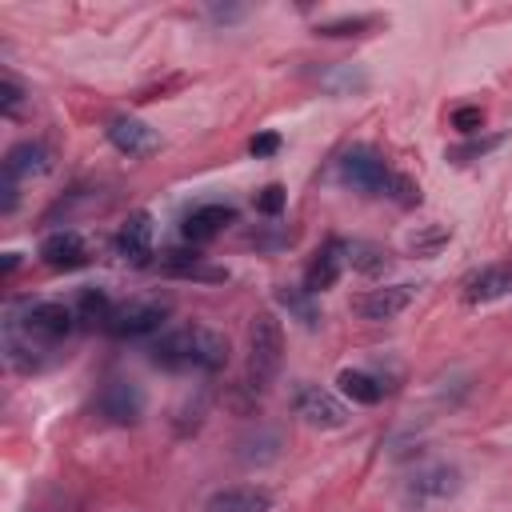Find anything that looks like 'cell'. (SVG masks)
I'll return each mask as SVG.
<instances>
[{
  "mask_svg": "<svg viewBox=\"0 0 512 512\" xmlns=\"http://www.w3.org/2000/svg\"><path fill=\"white\" fill-rule=\"evenodd\" d=\"M236 220V208L232 204H200V208H192L188 216H184V240H192V244H204V240H212V236H220L228 224Z\"/></svg>",
  "mask_w": 512,
  "mask_h": 512,
  "instance_id": "4fadbf2b",
  "label": "cell"
},
{
  "mask_svg": "<svg viewBox=\"0 0 512 512\" xmlns=\"http://www.w3.org/2000/svg\"><path fill=\"white\" fill-rule=\"evenodd\" d=\"M392 196H396L400 204H420V188H416L408 176H396V184H392Z\"/></svg>",
  "mask_w": 512,
  "mask_h": 512,
  "instance_id": "4dcf8cb0",
  "label": "cell"
},
{
  "mask_svg": "<svg viewBox=\"0 0 512 512\" xmlns=\"http://www.w3.org/2000/svg\"><path fill=\"white\" fill-rule=\"evenodd\" d=\"M320 84H324L328 92H336V96H348V92H360V88H368V76H364L356 64H340V68L324 72V76H320Z\"/></svg>",
  "mask_w": 512,
  "mask_h": 512,
  "instance_id": "603a6c76",
  "label": "cell"
},
{
  "mask_svg": "<svg viewBox=\"0 0 512 512\" xmlns=\"http://www.w3.org/2000/svg\"><path fill=\"white\" fill-rule=\"evenodd\" d=\"M248 152H252L256 160H268V156L280 152V136H276V132H256V136L248 140Z\"/></svg>",
  "mask_w": 512,
  "mask_h": 512,
  "instance_id": "f546056e",
  "label": "cell"
},
{
  "mask_svg": "<svg viewBox=\"0 0 512 512\" xmlns=\"http://www.w3.org/2000/svg\"><path fill=\"white\" fill-rule=\"evenodd\" d=\"M452 128L464 132V136L480 132V128H484V108H480V104H460V108H452Z\"/></svg>",
  "mask_w": 512,
  "mask_h": 512,
  "instance_id": "4316f807",
  "label": "cell"
},
{
  "mask_svg": "<svg viewBox=\"0 0 512 512\" xmlns=\"http://www.w3.org/2000/svg\"><path fill=\"white\" fill-rule=\"evenodd\" d=\"M416 300V284H384V288H368L364 296H356V312L364 320H392L400 316L408 304Z\"/></svg>",
  "mask_w": 512,
  "mask_h": 512,
  "instance_id": "9c48e42d",
  "label": "cell"
},
{
  "mask_svg": "<svg viewBox=\"0 0 512 512\" xmlns=\"http://www.w3.org/2000/svg\"><path fill=\"white\" fill-rule=\"evenodd\" d=\"M100 416L108 424H120V428L140 424V416H144V392H140V384H132V380H108L104 392H100Z\"/></svg>",
  "mask_w": 512,
  "mask_h": 512,
  "instance_id": "52a82bcc",
  "label": "cell"
},
{
  "mask_svg": "<svg viewBox=\"0 0 512 512\" xmlns=\"http://www.w3.org/2000/svg\"><path fill=\"white\" fill-rule=\"evenodd\" d=\"M276 300H280V308L292 316V320H300L304 328H320V304H316V296L308 292V288H292V284H280L276 288Z\"/></svg>",
  "mask_w": 512,
  "mask_h": 512,
  "instance_id": "d6986e66",
  "label": "cell"
},
{
  "mask_svg": "<svg viewBox=\"0 0 512 512\" xmlns=\"http://www.w3.org/2000/svg\"><path fill=\"white\" fill-rule=\"evenodd\" d=\"M208 16H212V20H240L244 8H208Z\"/></svg>",
  "mask_w": 512,
  "mask_h": 512,
  "instance_id": "d6a6232c",
  "label": "cell"
},
{
  "mask_svg": "<svg viewBox=\"0 0 512 512\" xmlns=\"http://www.w3.org/2000/svg\"><path fill=\"white\" fill-rule=\"evenodd\" d=\"M48 168H52V152L40 140H20L4 156V176H12L16 184L20 180H32V176H44Z\"/></svg>",
  "mask_w": 512,
  "mask_h": 512,
  "instance_id": "7c38bea8",
  "label": "cell"
},
{
  "mask_svg": "<svg viewBox=\"0 0 512 512\" xmlns=\"http://www.w3.org/2000/svg\"><path fill=\"white\" fill-rule=\"evenodd\" d=\"M148 356L156 368H168V372H188V368L220 372L228 364V340L216 328L192 324V328H172L160 340H152Z\"/></svg>",
  "mask_w": 512,
  "mask_h": 512,
  "instance_id": "6da1fadb",
  "label": "cell"
},
{
  "mask_svg": "<svg viewBox=\"0 0 512 512\" xmlns=\"http://www.w3.org/2000/svg\"><path fill=\"white\" fill-rule=\"evenodd\" d=\"M40 260L56 272H76L88 264V244L80 240V232L72 228H60V232H48L40 240Z\"/></svg>",
  "mask_w": 512,
  "mask_h": 512,
  "instance_id": "30bf717a",
  "label": "cell"
},
{
  "mask_svg": "<svg viewBox=\"0 0 512 512\" xmlns=\"http://www.w3.org/2000/svg\"><path fill=\"white\" fill-rule=\"evenodd\" d=\"M336 384H340V392H344L352 404H376V400L384 396V384H380L372 372H364V368H344V372L336 376Z\"/></svg>",
  "mask_w": 512,
  "mask_h": 512,
  "instance_id": "ffe728a7",
  "label": "cell"
},
{
  "mask_svg": "<svg viewBox=\"0 0 512 512\" xmlns=\"http://www.w3.org/2000/svg\"><path fill=\"white\" fill-rule=\"evenodd\" d=\"M512 292V264H488L464 280V300L468 304H488Z\"/></svg>",
  "mask_w": 512,
  "mask_h": 512,
  "instance_id": "9a60e30c",
  "label": "cell"
},
{
  "mask_svg": "<svg viewBox=\"0 0 512 512\" xmlns=\"http://www.w3.org/2000/svg\"><path fill=\"white\" fill-rule=\"evenodd\" d=\"M160 272L164 276H184V280H228L224 268H208L196 252H164L160 256Z\"/></svg>",
  "mask_w": 512,
  "mask_h": 512,
  "instance_id": "ac0fdd59",
  "label": "cell"
},
{
  "mask_svg": "<svg viewBox=\"0 0 512 512\" xmlns=\"http://www.w3.org/2000/svg\"><path fill=\"white\" fill-rule=\"evenodd\" d=\"M16 264H20V256H16V252H4V260H0V272L8 276V272H16Z\"/></svg>",
  "mask_w": 512,
  "mask_h": 512,
  "instance_id": "836d02e7",
  "label": "cell"
},
{
  "mask_svg": "<svg viewBox=\"0 0 512 512\" xmlns=\"http://www.w3.org/2000/svg\"><path fill=\"white\" fill-rule=\"evenodd\" d=\"M72 320H76V308L60 304V300H32L24 304V312L8 316V336L24 340V344H56L72 332Z\"/></svg>",
  "mask_w": 512,
  "mask_h": 512,
  "instance_id": "3957f363",
  "label": "cell"
},
{
  "mask_svg": "<svg viewBox=\"0 0 512 512\" xmlns=\"http://www.w3.org/2000/svg\"><path fill=\"white\" fill-rule=\"evenodd\" d=\"M368 28H376V16H340L316 24V36H364Z\"/></svg>",
  "mask_w": 512,
  "mask_h": 512,
  "instance_id": "d4e9b609",
  "label": "cell"
},
{
  "mask_svg": "<svg viewBox=\"0 0 512 512\" xmlns=\"http://www.w3.org/2000/svg\"><path fill=\"white\" fill-rule=\"evenodd\" d=\"M284 204H288L284 184H264V188L256 192V212H260V216H280Z\"/></svg>",
  "mask_w": 512,
  "mask_h": 512,
  "instance_id": "484cf974",
  "label": "cell"
},
{
  "mask_svg": "<svg viewBox=\"0 0 512 512\" xmlns=\"http://www.w3.org/2000/svg\"><path fill=\"white\" fill-rule=\"evenodd\" d=\"M0 112H4V116H20V112H24V88H20L12 76L0 80Z\"/></svg>",
  "mask_w": 512,
  "mask_h": 512,
  "instance_id": "83f0119b",
  "label": "cell"
},
{
  "mask_svg": "<svg viewBox=\"0 0 512 512\" xmlns=\"http://www.w3.org/2000/svg\"><path fill=\"white\" fill-rule=\"evenodd\" d=\"M292 408H296V416L308 428H320V432H332V428H344L348 424V408L328 388H320V384H296Z\"/></svg>",
  "mask_w": 512,
  "mask_h": 512,
  "instance_id": "5b68a950",
  "label": "cell"
},
{
  "mask_svg": "<svg viewBox=\"0 0 512 512\" xmlns=\"http://www.w3.org/2000/svg\"><path fill=\"white\" fill-rule=\"evenodd\" d=\"M108 140H112L116 152H124V156H132V160L152 156V152L160 148V136H156L144 120H136V116H116V120H108Z\"/></svg>",
  "mask_w": 512,
  "mask_h": 512,
  "instance_id": "8fae6325",
  "label": "cell"
},
{
  "mask_svg": "<svg viewBox=\"0 0 512 512\" xmlns=\"http://www.w3.org/2000/svg\"><path fill=\"white\" fill-rule=\"evenodd\" d=\"M340 180L368 196H392V184H396V176L372 148H348L340 156Z\"/></svg>",
  "mask_w": 512,
  "mask_h": 512,
  "instance_id": "277c9868",
  "label": "cell"
},
{
  "mask_svg": "<svg viewBox=\"0 0 512 512\" xmlns=\"http://www.w3.org/2000/svg\"><path fill=\"white\" fill-rule=\"evenodd\" d=\"M112 248H116V256H120L124 264H132V268L148 264V260H152V216H148V212H132V216L120 224Z\"/></svg>",
  "mask_w": 512,
  "mask_h": 512,
  "instance_id": "ba28073f",
  "label": "cell"
},
{
  "mask_svg": "<svg viewBox=\"0 0 512 512\" xmlns=\"http://www.w3.org/2000/svg\"><path fill=\"white\" fill-rule=\"evenodd\" d=\"M500 144V136H488V140H472V144H460V148H452L448 152V160H456V164H464V160H476V156H484V152H492Z\"/></svg>",
  "mask_w": 512,
  "mask_h": 512,
  "instance_id": "f1b7e54d",
  "label": "cell"
},
{
  "mask_svg": "<svg viewBox=\"0 0 512 512\" xmlns=\"http://www.w3.org/2000/svg\"><path fill=\"white\" fill-rule=\"evenodd\" d=\"M448 240H452V232H448L444 224H424V228H416V232L408 236V248H412L416 256H436Z\"/></svg>",
  "mask_w": 512,
  "mask_h": 512,
  "instance_id": "cb8c5ba5",
  "label": "cell"
},
{
  "mask_svg": "<svg viewBox=\"0 0 512 512\" xmlns=\"http://www.w3.org/2000/svg\"><path fill=\"white\" fill-rule=\"evenodd\" d=\"M112 312H116V304L108 300L104 288H80V296H76V320H84L88 328H96V324L108 328Z\"/></svg>",
  "mask_w": 512,
  "mask_h": 512,
  "instance_id": "44dd1931",
  "label": "cell"
},
{
  "mask_svg": "<svg viewBox=\"0 0 512 512\" xmlns=\"http://www.w3.org/2000/svg\"><path fill=\"white\" fill-rule=\"evenodd\" d=\"M164 316H168V300H156V296H148V300H128V304H120V308L112 312L108 332H112V336H128V340L152 336V332L164 324Z\"/></svg>",
  "mask_w": 512,
  "mask_h": 512,
  "instance_id": "8992f818",
  "label": "cell"
},
{
  "mask_svg": "<svg viewBox=\"0 0 512 512\" xmlns=\"http://www.w3.org/2000/svg\"><path fill=\"white\" fill-rule=\"evenodd\" d=\"M348 264H352L356 272H364V276H380V272H388V252H384L380 244L352 240V244H348Z\"/></svg>",
  "mask_w": 512,
  "mask_h": 512,
  "instance_id": "7402d4cb",
  "label": "cell"
},
{
  "mask_svg": "<svg viewBox=\"0 0 512 512\" xmlns=\"http://www.w3.org/2000/svg\"><path fill=\"white\" fill-rule=\"evenodd\" d=\"M0 192H4L0 212H4V216H8V212H16V180H12V176H4V180H0Z\"/></svg>",
  "mask_w": 512,
  "mask_h": 512,
  "instance_id": "1f68e13d",
  "label": "cell"
},
{
  "mask_svg": "<svg viewBox=\"0 0 512 512\" xmlns=\"http://www.w3.org/2000/svg\"><path fill=\"white\" fill-rule=\"evenodd\" d=\"M280 364H284V328L268 308H260L248 320V388L264 392L276 380Z\"/></svg>",
  "mask_w": 512,
  "mask_h": 512,
  "instance_id": "7a4b0ae2",
  "label": "cell"
},
{
  "mask_svg": "<svg viewBox=\"0 0 512 512\" xmlns=\"http://www.w3.org/2000/svg\"><path fill=\"white\" fill-rule=\"evenodd\" d=\"M408 488L420 500H448L460 488V472L452 464H424V468L412 472V484Z\"/></svg>",
  "mask_w": 512,
  "mask_h": 512,
  "instance_id": "2e32d148",
  "label": "cell"
},
{
  "mask_svg": "<svg viewBox=\"0 0 512 512\" xmlns=\"http://www.w3.org/2000/svg\"><path fill=\"white\" fill-rule=\"evenodd\" d=\"M268 508H272V496L264 488H224L204 504V512H268Z\"/></svg>",
  "mask_w": 512,
  "mask_h": 512,
  "instance_id": "e0dca14e",
  "label": "cell"
},
{
  "mask_svg": "<svg viewBox=\"0 0 512 512\" xmlns=\"http://www.w3.org/2000/svg\"><path fill=\"white\" fill-rule=\"evenodd\" d=\"M344 260H348V244H344V240H328V244L316 252V260L308 264V272H304V288H308L312 296L324 292V288H332V284L340 280Z\"/></svg>",
  "mask_w": 512,
  "mask_h": 512,
  "instance_id": "5bb4252c",
  "label": "cell"
}]
</instances>
